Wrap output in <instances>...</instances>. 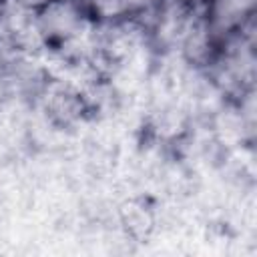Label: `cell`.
<instances>
[{"instance_id": "6da1fadb", "label": "cell", "mask_w": 257, "mask_h": 257, "mask_svg": "<svg viewBox=\"0 0 257 257\" xmlns=\"http://www.w3.org/2000/svg\"><path fill=\"white\" fill-rule=\"evenodd\" d=\"M38 30L48 40H68L82 26V10L74 0H52L38 10Z\"/></svg>"}, {"instance_id": "7a4b0ae2", "label": "cell", "mask_w": 257, "mask_h": 257, "mask_svg": "<svg viewBox=\"0 0 257 257\" xmlns=\"http://www.w3.org/2000/svg\"><path fill=\"white\" fill-rule=\"evenodd\" d=\"M253 0H211V16L217 28H231L251 10Z\"/></svg>"}, {"instance_id": "3957f363", "label": "cell", "mask_w": 257, "mask_h": 257, "mask_svg": "<svg viewBox=\"0 0 257 257\" xmlns=\"http://www.w3.org/2000/svg\"><path fill=\"white\" fill-rule=\"evenodd\" d=\"M86 2L96 16L106 18V20L128 14V2L126 0H86Z\"/></svg>"}, {"instance_id": "277c9868", "label": "cell", "mask_w": 257, "mask_h": 257, "mask_svg": "<svg viewBox=\"0 0 257 257\" xmlns=\"http://www.w3.org/2000/svg\"><path fill=\"white\" fill-rule=\"evenodd\" d=\"M128 2V12H143L155 8L161 0H126Z\"/></svg>"}, {"instance_id": "5b68a950", "label": "cell", "mask_w": 257, "mask_h": 257, "mask_svg": "<svg viewBox=\"0 0 257 257\" xmlns=\"http://www.w3.org/2000/svg\"><path fill=\"white\" fill-rule=\"evenodd\" d=\"M48 2H52V0H16V4L22 6V8H26V10H40Z\"/></svg>"}]
</instances>
